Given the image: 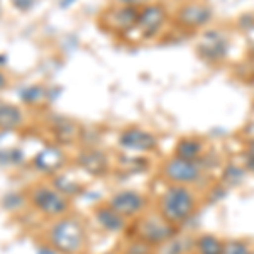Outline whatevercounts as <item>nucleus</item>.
Listing matches in <instances>:
<instances>
[{"mask_svg": "<svg viewBox=\"0 0 254 254\" xmlns=\"http://www.w3.org/2000/svg\"><path fill=\"white\" fill-rule=\"evenodd\" d=\"M195 248L198 254H224L225 243L212 234H203L196 239Z\"/></svg>", "mask_w": 254, "mask_h": 254, "instance_id": "nucleus-17", "label": "nucleus"}, {"mask_svg": "<svg viewBox=\"0 0 254 254\" xmlns=\"http://www.w3.org/2000/svg\"><path fill=\"white\" fill-rule=\"evenodd\" d=\"M31 205L39 214L51 217V219H61L69 210V198L63 195L55 187L38 185L29 191Z\"/></svg>", "mask_w": 254, "mask_h": 254, "instance_id": "nucleus-3", "label": "nucleus"}, {"mask_svg": "<svg viewBox=\"0 0 254 254\" xmlns=\"http://www.w3.org/2000/svg\"><path fill=\"white\" fill-rule=\"evenodd\" d=\"M64 165V154L60 147L48 146L34 156V166L43 173H55Z\"/></svg>", "mask_w": 254, "mask_h": 254, "instance_id": "nucleus-12", "label": "nucleus"}, {"mask_svg": "<svg viewBox=\"0 0 254 254\" xmlns=\"http://www.w3.org/2000/svg\"><path fill=\"white\" fill-rule=\"evenodd\" d=\"M176 225L168 222L163 215H149L141 220L137 231V239L144 241L149 246H163L175 237Z\"/></svg>", "mask_w": 254, "mask_h": 254, "instance_id": "nucleus-4", "label": "nucleus"}, {"mask_svg": "<svg viewBox=\"0 0 254 254\" xmlns=\"http://www.w3.org/2000/svg\"><path fill=\"white\" fill-rule=\"evenodd\" d=\"M24 114L20 107L0 100V130H15L22 126Z\"/></svg>", "mask_w": 254, "mask_h": 254, "instance_id": "nucleus-14", "label": "nucleus"}, {"mask_svg": "<svg viewBox=\"0 0 254 254\" xmlns=\"http://www.w3.org/2000/svg\"><path fill=\"white\" fill-rule=\"evenodd\" d=\"M78 165L81 170H85L90 175H104L107 171V158L105 154H102L100 151L90 149L87 153H81L78 158Z\"/></svg>", "mask_w": 254, "mask_h": 254, "instance_id": "nucleus-15", "label": "nucleus"}, {"mask_svg": "<svg viewBox=\"0 0 254 254\" xmlns=\"http://www.w3.org/2000/svg\"><path fill=\"white\" fill-rule=\"evenodd\" d=\"M225 183H231V185H237L244 180V170H241L239 166H229L225 170Z\"/></svg>", "mask_w": 254, "mask_h": 254, "instance_id": "nucleus-23", "label": "nucleus"}, {"mask_svg": "<svg viewBox=\"0 0 254 254\" xmlns=\"http://www.w3.org/2000/svg\"><path fill=\"white\" fill-rule=\"evenodd\" d=\"M198 55L207 63H220L229 55V39L222 31L210 29L198 41Z\"/></svg>", "mask_w": 254, "mask_h": 254, "instance_id": "nucleus-7", "label": "nucleus"}, {"mask_svg": "<svg viewBox=\"0 0 254 254\" xmlns=\"http://www.w3.org/2000/svg\"><path fill=\"white\" fill-rule=\"evenodd\" d=\"M212 17H214V12L207 3L190 2L178 10L176 24H180L183 29H200V27H205Z\"/></svg>", "mask_w": 254, "mask_h": 254, "instance_id": "nucleus-9", "label": "nucleus"}, {"mask_svg": "<svg viewBox=\"0 0 254 254\" xmlns=\"http://www.w3.org/2000/svg\"><path fill=\"white\" fill-rule=\"evenodd\" d=\"M168 20V12L161 3H147L139 12L136 29L142 39H153L163 31Z\"/></svg>", "mask_w": 254, "mask_h": 254, "instance_id": "nucleus-5", "label": "nucleus"}, {"mask_svg": "<svg viewBox=\"0 0 254 254\" xmlns=\"http://www.w3.org/2000/svg\"><path fill=\"white\" fill-rule=\"evenodd\" d=\"M48 239L53 249L61 254H80L87 246V232L78 219L63 217L51 225Z\"/></svg>", "mask_w": 254, "mask_h": 254, "instance_id": "nucleus-1", "label": "nucleus"}, {"mask_svg": "<svg viewBox=\"0 0 254 254\" xmlns=\"http://www.w3.org/2000/svg\"><path fill=\"white\" fill-rule=\"evenodd\" d=\"M95 220L98 222L102 229L109 232H122L126 229V217H122L119 212L114 210L112 207L109 205H100L97 207L95 210Z\"/></svg>", "mask_w": 254, "mask_h": 254, "instance_id": "nucleus-13", "label": "nucleus"}, {"mask_svg": "<svg viewBox=\"0 0 254 254\" xmlns=\"http://www.w3.org/2000/svg\"><path fill=\"white\" fill-rule=\"evenodd\" d=\"M249 154H253V156H254V142H253V146H251V153H249Z\"/></svg>", "mask_w": 254, "mask_h": 254, "instance_id": "nucleus-28", "label": "nucleus"}, {"mask_svg": "<svg viewBox=\"0 0 254 254\" xmlns=\"http://www.w3.org/2000/svg\"><path fill=\"white\" fill-rule=\"evenodd\" d=\"M165 246V254H185L188 249H185L187 246H185V243L183 241H180V239H176V236L175 237H171L168 243H165L163 244Z\"/></svg>", "mask_w": 254, "mask_h": 254, "instance_id": "nucleus-22", "label": "nucleus"}, {"mask_svg": "<svg viewBox=\"0 0 254 254\" xmlns=\"http://www.w3.org/2000/svg\"><path fill=\"white\" fill-rule=\"evenodd\" d=\"M119 144L127 151L134 153H149L156 147L158 141L151 132L139 127H127L119 136Z\"/></svg>", "mask_w": 254, "mask_h": 254, "instance_id": "nucleus-11", "label": "nucleus"}, {"mask_svg": "<svg viewBox=\"0 0 254 254\" xmlns=\"http://www.w3.org/2000/svg\"><path fill=\"white\" fill-rule=\"evenodd\" d=\"M126 254H151V246L144 243V241L137 239L134 244H130L126 249Z\"/></svg>", "mask_w": 254, "mask_h": 254, "instance_id": "nucleus-24", "label": "nucleus"}, {"mask_svg": "<svg viewBox=\"0 0 254 254\" xmlns=\"http://www.w3.org/2000/svg\"><path fill=\"white\" fill-rule=\"evenodd\" d=\"M7 87H9V76L0 69V92H3Z\"/></svg>", "mask_w": 254, "mask_h": 254, "instance_id": "nucleus-26", "label": "nucleus"}, {"mask_svg": "<svg viewBox=\"0 0 254 254\" xmlns=\"http://www.w3.org/2000/svg\"><path fill=\"white\" fill-rule=\"evenodd\" d=\"M10 5L19 12H29L38 5V0H10Z\"/></svg>", "mask_w": 254, "mask_h": 254, "instance_id": "nucleus-25", "label": "nucleus"}, {"mask_svg": "<svg viewBox=\"0 0 254 254\" xmlns=\"http://www.w3.org/2000/svg\"><path fill=\"white\" fill-rule=\"evenodd\" d=\"M139 12H141L139 7L119 5V7H112V9L105 10L104 15H102V20H104L105 27H107L109 31L124 34V32H129L130 29H136Z\"/></svg>", "mask_w": 254, "mask_h": 254, "instance_id": "nucleus-8", "label": "nucleus"}, {"mask_svg": "<svg viewBox=\"0 0 254 254\" xmlns=\"http://www.w3.org/2000/svg\"><path fill=\"white\" fill-rule=\"evenodd\" d=\"M224 254H254V253L249 249V246L246 243H241V241H229V243H225Z\"/></svg>", "mask_w": 254, "mask_h": 254, "instance_id": "nucleus-21", "label": "nucleus"}, {"mask_svg": "<svg viewBox=\"0 0 254 254\" xmlns=\"http://www.w3.org/2000/svg\"><path fill=\"white\" fill-rule=\"evenodd\" d=\"M53 187L56 188V190H60L63 195L66 196H71L75 193H78L81 190L80 183L75 182V180H69L68 176H56L55 182H53Z\"/></svg>", "mask_w": 254, "mask_h": 254, "instance_id": "nucleus-19", "label": "nucleus"}, {"mask_svg": "<svg viewBox=\"0 0 254 254\" xmlns=\"http://www.w3.org/2000/svg\"><path fill=\"white\" fill-rule=\"evenodd\" d=\"M203 153V146L198 139L183 137L175 147V156L187 159V161H198Z\"/></svg>", "mask_w": 254, "mask_h": 254, "instance_id": "nucleus-16", "label": "nucleus"}, {"mask_svg": "<svg viewBox=\"0 0 254 254\" xmlns=\"http://www.w3.org/2000/svg\"><path fill=\"white\" fill-rule=\"evenodd\" d=\"M109 205L127 219V217H136L144 210L146 198L136 190H121L110 196Z\"/></svg>", "mask_w": 254, "mask_h": 254, "instance_id": "nucleus-10", "label": "nucleus"}, {"mask_svg": "<svg viewBox=\"0 0 254 254\" xmlns=\"http://www.w3.org/2000/svg\"><path fill=\"white\" fill-rule=\"evenodd\" d=\"M163 175L173 185H190L195 183L202 175V166L198 161H187L178 156L168 159L163 166Z\"/></svg>", "mask_w": 254, "mask_h": 254, "instance_id": "nucleus-6", "label": "nucleus"}, {"mask_svg": "<svg viewBox=\"0 0 254 254\" xmlns=\"http://www.w3.org/2000/svg\"><path fill=\"white\" fill-rule=\"evenodd\" d=\"M122 5H134V7H139L142 2H146V0H121Z\"/></svg>", "mask_w": 254, "mask_h": 254, "instance_id": "nucleus-27", "label": "nucleus"}, {"mask_svg": "<svg viewBox=\"0 0 254 254\" xmlns=\"http://www.w3.org/2000/svg\"><path fill=\"white\" fill-rule=\"evenodd\" d=\"M159 208H161V215L168 222L180 225L187 222L195 214L196 198L193 191L187 188V185H173L171 183L161 196Z\"/></svg>", "mask_w": 254, "mask_h": 254, "instance_id": "nucleus-2", "label": "nucleus"}, {"mask_svg": "<svg viewBox=\"0 0 254 254\" xmlns=\"http://www.w3.org/2000/svg\"><path fill=\"white\" fill-rule=\"evenodd\" d=\"M48 90L43 85H29L20 92V98H22L24 104L27 105H39L46 100Z\"/></svg>", "mask_w": 254, "mask_h": 254, "instance_id": "nucleus-18", "label": "nucleus"}, {"mask_svg": "<svg viewBox=\"0 0 254 254\" xmlns=\"http://www.w3.org/2000/svg\"><path fill=\"white\" fill-rule=\"evenodd\" d=\"M56 130H60V139L61 142H73L76 137V132H78V127L69 124V122H61L60 126H56Z\"/></svg>", "mask_w": 254, "mask_h": 254, "instance_id": "nucleus-20", "label": "nucleus"}]
</instances>
